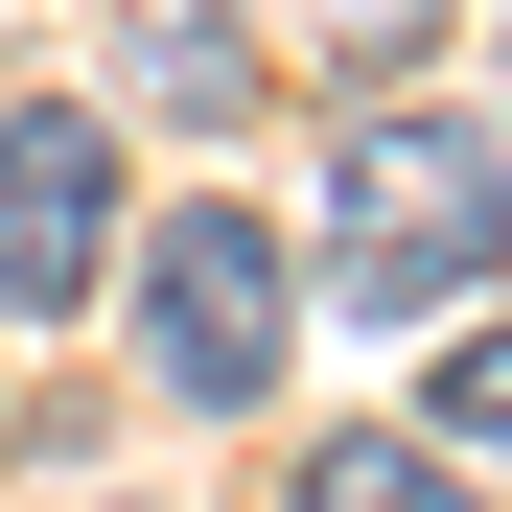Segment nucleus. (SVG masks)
I'll return each instance as SVG.
<instances>
[{
  "label": "nucleus",
  "instance_id": "nucleus-1",
  "mask_svg": "<svg viewBox=\"0 0 512 512\" xmlns=\"http://www.w3.org/2000/svg\"><path fill=\"white\" fill-rule=\"evenodd\" d=\"M512 256V140L489 117H350V163H326V280L443 326L466 280Z\"/></svg>",
  "mask_w": 512,
  "mask_h": 512
},
{
  "label": "nucleus",
  "instance_id": "nucleus-5",
  "mask_svg": "<svg viewBox=\"0 0 512 512\" xmlns=\"http://www.w3.org/2000/svg\"><path fill=\"white\" fill-rule=\"evenodd\" d=\"M140 94H163V117H233L256 47H233V24H140Z\"/></svg>",
  "mask_w": 512,
  "mask_h": 512
},
{
  "label": "nucleus",
  "instance_id": "nucleus-6",
  "mask_svg": "<svg viewBox=\"0 0 512 512\" xmlns=\"http://www.w3.org/2000/svg\"><path fill=\"white\" fill-rule=\"evenodd\" d=\"M419 443H489V466H512V326H466V350H443V419H419Z\"/></svg>",
  "mask_w": 512,
  "mask_h": 512
},
{
  "label": "nucleus",
  "instance_id": "nucleus-4",
  "mask_svg": "<svg viewBox=\"0 0 512 512\" xmlns=\"http://www.w3.org/2000/svg\"><path fill=\"white\" fill-rule=\"evenodd\" d=\"M303 512H489V489H466V466L396 419V443H303Z\"/></svg>",
  "mask_w": 512,
  "mask_h": 512
},
{
  "label": "nucleus",
  "instance_id": "nucleus-2",
  "mask_svg": "<svg viewBox=\"0 0 512 512\" xmlns=\"http://www.w3.org/2000/svg\"><path fill=\"white\" fill-rule=\"evenodd\" d=\"M280 326H303V280H280L256 210H163V233H140V350H163V396H280Z\"/></svg>",
  "mask_w": 512,
  "mask_h": 512
},
{
  "label": "nucleus",
  "instance_id": "nucleus-3",
  "mask_svg": "<svg viewBox=\"0 0 512 512\" xmlns=\"http://www.w3.org/2000/svg\"><path fill=\"white\" fill-rule=\"evenodd\" d=\"M94 280H117V117L24 94L0 117V303H94Z\"/></svg>",
  "mask_w": 512,
  "mask_h": 512
}]
</instances>
